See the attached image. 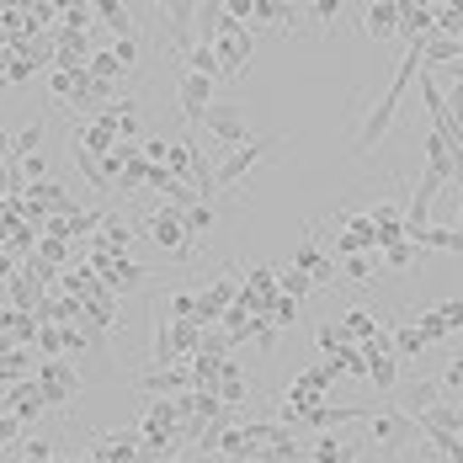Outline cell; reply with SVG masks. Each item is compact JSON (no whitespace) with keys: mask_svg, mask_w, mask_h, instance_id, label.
Returning a JSON list of instances; mask_svg holds the SVG:
<instances>
[{"mask_svg":"<svg viewBox=\"0 0 463 463\" xmlns=\"http://www.w3.org/2000/svg\"><path fill=\"white\" fill-rule=\"evenodd\" d=\"M363 33H368L373 43L400 38V0H373V5H363Z\"/></svg>","mask_w":463,"mask_h":463,"instance_id":"obj_16","label":"cell"},{"mask_svg":"<svg viewBox=\"0 0 463 463\" xmlns=\"http://www.w3.org/2000/svg\"><path fill=\"white\" fill-rule=\"evenodd\" d=\"M230 11V5H224ZM213 53H219V64H224V80H240L245 70H250V53H256V27H245V22H224V33H219V43H213Z\"/></svg>","mask_w":463,"mask_h":463,"instance_id":"obj_6","label":"cell"},{"mask_svg":"<svg viewBox=\"0 0 463 463\" xmlns=\"http://www.w3.org/2000/svg\"><path fill=\"white\" fill-rule=\"evenodd\" d=\"M363 448L368 442H357V437H335V431H325L309 442V463H357L363 458Z\"/></svg>","mask_w":463,"mask_h":463,"instance_id":"obj_17","label":"cell"},{"mask_svg":"<svg viewBox=\"0 0 463 463\" xmlns=\"http://www.w3.org/2000/svg\"><path fill=\"white\" fill-rule=\"evenodd\" d=\"M416 437H420V426H416L411 416H405L400 405H389V411H373V416H368V442L378 448V453H383V458L405 453V448H411Z\"/></svg>","mask_w":463,"mask_h":463,"instance_id":"obj_2","label":"cell"},{"mask_svg":"<svg viewBox=\"0 0 463 463\" xmlns=\"http://www.w3.org/2000/svg\"><path fill=\"white\" fill-rule=\"evenodd\" d=\"M267 320L278 325V330H288V325L298 320V298H282V293H278V304L267 309Z\"/></svg>","mask_w":463,"mask_h":463,"instance_id":"obj_41","label":"cell"},{"mask_svg":"<svg viewBox=\"0 0 463 463\" xmlns=\"http://www.w3.org/2000/svg\"><path fill=\"white\" fill-rule=\"evenodd\" d=\"M96 22V0H70V5H59V27H70V33H86Z\"/></svg>","mask_w":463,"mask_h":463,"instance_id":"obj_27","label":"cell"},{"mask_svg":"<svg viewBox=\"0 0 463 463\" xmlns=\"http://www.w3.org/2000/svg\"><path fill=\"white\" fill-rule=\"evenodd\" d=\"M213 101H219V80L182 70V80H176V112H182L186 134H197V128H203V118H208V107H213Z\"/></svg>","mask_w":463,"mask_h":463,"instance_id":"obj_5","label":"cell"},{"mask_svg":"<svg viewBox=\"0 0 463 463\" xmlns=\"http://www.w3.org/2000/svg\"><path fill=\"white\" fill-rule=\"evenodd\" d=\"M411 463H416V458H411Z\"/></svg>","mask_w":463,"mask_h":463,"instance_id":"obj_51","label":"cell"},{"mask_svg":"<svg viewBox=\"0 0 463 463\" xmlns=\"http://www.w3.org/2000/svg\"><path fill=\"white\" fill-rule=\"evenodd\" d=\"M394 400H400V411H405L411 420H420L426 411H437V405H442V383H437V378H411V383H400V394H394Z\"/></svg>","mask_w":463,"mask_h":463,"instance_id":"obj_14","label":"cell"},{"mask_svg":"<svg viewBox=\"0 0 463 463\" xmlns=\"http://www.w3.org/2000/svg\"><path fill=\"white\" fill-rule=\"evenodd\" d=\"M389 330H394V357H400V363H405V357H420V352H426V335H420V330H416L411 320L389 325Z\"/></svg>","mask_w":463,"mask_h":463,"instance_id":"obj_26","label":"cell"},{"mask_svg":"<svg viewBox=\"0 0 463 463\" xmlns=\"http://www.w3.org/2000/svg\"><path fill=\"white\" fill-rule=\"evenodd\" d=\"M96 16L118 33V38H128V33H139V22H134V11L128 5H118V0H96Z\"/></svg>","mask_w":463,"mask_h":463,"instance_id":"obj_25","label":"cell"},{"mask_svg":"<svg viewBox=\"0 0 463 463\" xmlns=\"http://www.w3.org/2000/svg\"><path fill=\"white\" fill-rule=\"evenodd\" d=\"M80 80H86V70H48V91L59 96V101H70V107L80 96Z\"/></svg>","mask_w":463,"mask_h":463,"instance_id":"obj_29","label":"cell"},{"mask_svg":"<svg viewBox=\"0 0 463 463\" xmlns=\"http://www.w3.org/2000/svg\"><path fill=\"white\" fill-rule=\"evenodd\" d=\"M70 160H75V171L86 176V186H96V192H112L107 171H101V160H96V155H86V149H80L75 139H70Z\"/></svg>","mask_w":463,"mask_h":463,"instance_id":"obj_24","label":"cell"},{"mask_svg":"<svg viewBox=\"0 0 463 463\" xmlns=\"http://www.w3.org/2000/svg\"><path fill=\"white\" fill-rule=\"evenodd\" d=\"M315 22H320V33H330L335 22H341V0H315V5H304Z\"/></svg>","mask_w":463,"mask_h":463,"instance_id":"obj_40","label":"cell"},{"mask_svg":"<svg viewBox=\"0 0 463 463\" xmlns=\"http://www.w3.org/2000/svg\"><path fill=\"white\" fill-rule=\"evenodd\" d=\"M278 149H282L278 134H267V139H250V144H240V149H230V155H224V165H219V192H240V182H245L256 165H267Z\"/></svg>","mask_w":463,"mask_h":463,"instance_id":"obj_4","label":"cell"},{"mask_svg":"<svg viewBox=\"0 0 463 463\" xmlns=\"http://www.w3.org/2000/svg\"><path fill=\"white\" fill-rule=\"evenodd\" d=\"M192 463H230V458H219V453H197V448H192Z\"/></svg>","mask_w":463,"mask_h":463,"instance_id":"obj_46","label":"cell"},{"mask_svg":"<svg viewBox=\"0 0 463 463\" xmlns=\"http://www.w3.org/2000/svg\"><path fill=\"white\" fill-rule=\"evenodd\" d=\"M38 144H43V118H38V123H27V128L11 139V160H33V155H38Z\"/></svg>","mask_w":463,"mask_h":463,"instance_id":"obj_32","label":"cell"},{"mask_svg":"<svg viewBox=\"0 0 463 463\" xmlns=\"http://www.w3.org/2000/svg\"><path fill=\"white\" fill-rule=\"evenodd\" d=\"M411 245L420 250H442V256H463V230L458 224H426V230H405Z\"/></svg>","mask_w":463,"mask_h":463,"instance_id":"obj_18","label":"cell"},{"mask_svg":"<svg viewBox=\"0 0 463 463\" xmlns=\"http://www.w3.org/2000/svg\"><path fill=\"white\" fill-rule=\"evenodd\" d=\"M288 267L309 272L315 288H330V282L341 278V272H335V256H325V250H320V230H309L304 240H298V250H293V261H288Z\"/></svg>","mask_w":463,"mask_h":463,"instance_id":"obj_11","label":"cell"},{"mask_svg":"<svg viewBox=\"0 0 463 463\" xmlns=\"http://www.w3.org/2000/svg\"><path fill=\"white\" fill-rule=\"evenodd\" d=\"M5 411L22 420V426H33V420L48 411V400H43V389H38V378H22V383H11L5 389Z\"/></svg>","mask_w":463,"mask_h":463,"instance_id":"obj_15","label":"cell"},{"mask_svg":"<svg viewBox=\"0 0 463 463\" xmlns=\"http://www.w3.org/2000/svg\"><path fill=\"white\" fill-rule=\"evenodd\" d=\"M203 128H208V139L219 155H230L240 144H250V123H245V107L230 101V96H219L213 107H208V118H203Z\"/></svg>","mask_w":463,"mask_h":463,"instance_id":"obj_3","label":"cell"},{"mask_svg":"<svg viewBox=\"0 0 463 463\" xmlns=\"http://www.w3.org/2000/svg\"><path fill=\"white\" fill-rule=\"evenodd\" d=\"M139 53H144L139 33H128V38H112V59L123 64V75H128V70H139Z\"/></svg>","mask_w":463,"mask_h":463,"instance_id":"obj_35","label":"cell"},{"mask_svg":"<svg viewBox=\"0 0 463 463\" xmlns=\"http://www.w3.org/2000/svg\"><path fill=\"white\" fill-rule=\"evenodd\" d=\"M341 278H352V282H373V278H378V261H373V256H346Z\"/></svg>","mask_w":463,"mask_h":463,"instance_id":"obj_39","label":"cell"},{"mask_svg":"<svg viewBox=\"0 0 463 463\" xmlns=\"http://www.w3.org/2000/svg\"><path fill=\"white\" fill-rule=\"evenodd\" d=\"M91 267H96V278H101V288L123 304L128 293H139L144 282H149V272H144L134 256H91Z\"/></svg>","mask_w":463,"mask_h":463,"instance_id":"obj_7","label":"cell"},{"mask_svg":"<svg viewBox=\"0 0 463 463\" xmlns=\"http://www.w3.org/2000/svg\"><path fill=\"white\" fill-rule=\"evenodd\" d=\"M22 458L27 463H53V448H48L43 437H22Z\"/></svg>","mask_w":463,"mask_h":463,"instance_id":"obj_42","label":"cell"},{"mask_svg":"<svg viewBox=\"0 0 463 463\" xmlns=\"http://www.w3.org/2000/svg\"><path fill=\"white\" fill-rule=\"evenodd\" d=\"M437 315H442V325L448 330H463V298H442V304H431Z\"/></svg>","mask_w":463,"mask_h":463,"instance_id":"obj_44","label":"cell"},{"mask_svg":"<svg viewBox=\"0 0 463 463\" xmlns=\"http://www.w3.org/2000/svg\"><path fill=\"white\" fill-rule=\"evenodd\" d=\"M160 463H192V453H171V458H160Z\"/></svg>","mask_w":463,"mask_h":463,"instance_id":"obj_48","label":"cell"},{"mask_svg":"<svg viewBox=\"0 0 463 463\" xmlns=\"http://www.w3.org/2000/svg\"><path fill=\"white\" fill-rule=\"evenodd\" d=\"M315 346H320L325 357H341L352 341H346V330H341V320H325L320 330H315Z\"/></svg>","mask_w":463,"mask_h":463,"instance_id":"obj_31","label":"cell"},{"mask_svg":"<svg viewBox=\"0 0 463 463\" xmlns=\"http://www.w3.org/2000/svg\"><path fill=\"white\" fill-rule=\"evenodd\" d=\"M437 38H463V0L437 5Z\"/></svg>","mask_w":463,"mask_h":463,"instance_id":"obj_33","label":"cell"},{"mask_svg":"<svg viewBox=\"0 0 463 463\" xmlns=\"http://www.w3.org/2000/svg\"><path fill=\"white\" fill-rule=\"evenodd\" d=\"M250 463H256V458H250Z\"/></svg>","mask_w":463,"mask_h":463,"instance_id":"obj_50","label":"cell"},{"mask_svg":"<svg viewBox=\"0 0 463 463\" xmlns=\"http://www.w3.org/2000/svg\"><path fill=\"white\" fill-rule=\"evenodd\" d=\"M27 437V426L11 416V411H0V448H11V442H22Z\"/></svg>","mask_w":463,"mask_h":463,"instance_id":"obj_43","label":"cell"},{"mask_svg":"<svg viewBox=\"0 0 463 463\" xmlns=\"http://www.w3.org/2000/svg\"><path fill=\"white\" fill-rule=\"evenodd\" d=\"M278 335H282V330L272 320H256V325H250V341H256V352H261V357H272V352H278Z\"/></svg>","mask_w":463,"mask_h":463,"instance_id":"obj_38","label":"cell"},{"mask_svg":"<svg viewBox=\"0 0 463 463\" xmlns=\"http://www.w3.org/2000/svg\"><path fill=\"white\" fill-rule=\"evenodd\" d=\"M43 357H64V325H43L38 320V341H33Z\"/></svg>","mask_w":463,"mask_h":463,"instance_id":"obj_37","label":"cell"},{"mask_svg":"<svg viewBox=\"0 0 463 463\" xmlns=\"http://www.w3.org/2000/svg\"><path fill=\"white\" fill-rule=\"evenodd\" d=\"M5 288H11V309H22V315H38V304H43V282L33 278V267H27V261H22V267H16V278L5 282Z\"/></svg>","mask_w":463,"mask_h":463,"instance_id":"obj_20","label":"cell"},{"mask_svg":"<svg viewBox=\"0 0 463 463\" xmlns=\"http://www.w3.org/2000/svg\"><path fill=\"white\" fill-rule=\"evenodd\" d=\"M0 335L11 346H33L38 341V315H22V309H0Z\"/></svg>","mask_w":463,"mask_h":463,"instance_id":"obj_22","label":"cell"},{"mask_svg":"<svg viewBox=\"0 0 463 463\" xmlns=\"http://www.w3.org/2000/svg\"><path fill=\"white\" fill-rule=\"evenodd\" d=\"M91 38L86 33H70V27H53V70H86L91 64Z\"/></svg>","mask_w":463,"mask_h":463,"instance_id":"obj_13","label":"cell"},{"mask_svg":"<svg viewBox=\"0 0 463 463\" xmlns=\"http://www.w3.org/2000/svg\"><path fill=\"white\" fill-rule=\"evenodd\" d=\"M394 118H400V101H389V96H378L368 112H363V128H357V139H352V155L357 160H368L378 144L389 139V128H394Z\"/></svg>","mask_w":463,"mask_h":463,"instance_id":"obj_8","label":"cell"},{"mask_svg":"<svg viewBox=\"0 0 463 463\" xmlns=\"http://www.w3.org/2000/svg\"><path fill=\"white\" fill-rule=\"evenodd\" d=\"M278 293L304 304V298L315 293V282H309V272H298V267H278Z\"/></svg>","mask_w":463,"mask_h":463,"instance_id":"obj_28","label":"cell"},{"mask_svg":"<svg viewBox=\"0 0 463 463\" xmlns=\"http://www.w3.org/2000/svg\"><path fill=\"white\" fill-rule=\"evenodd\" d=\"M458 230H463V203H458Z\"/></svg>","mask_w":463,"mask_h":463,"instance_id":"obj_49","label":"cell"},{"mask_svg":"<svg viewBox=\"0 0 463 463\" xmlns=\"http://www.w3.org/2000/svg\"><path fill=\"white\" fill-rule=\"evenodd\" d=\"M420 64H448V70L463 64V38H437V33H431V38L420 43Z\"/></svg>","mask_w":463,"mask_h":463,"instance_id":"obj_23","label":"cell"},{"mask_svg":"<svg viewBox=\"0 0 463 463\" xmlns=\"http://www.w3.org/2000/svg\"><path fill=\"white\" fill-rule=\"evenodd\" d=\"M341 330H346V341H352V346H368L373 335L383 330V320H378V309L357 304V309H346V315H341Z\"/></svg>","mask_w":463,"mask_h":463,"instance_id":"obj_21","label":"cell"},{"mask_svg":"<svg viewBox=\"0 0 463 463\" xmlns=\"http://www.w3.org/2000/svg\"><path fill=\"white\" fill-rule=\"evenodd\" d=\"M416 261H420V245H411V240H400V245L383 250V267H389V272H411Z\"/></svg>","mask_w":463,"mask_h":463,"instance_id":"obj_34","label":"cell"},{"mask_svg":"<svg viewBox=\"0 0 463 463\" xmlns=\"http://www.w3.org/2000/svg\"><path fill=\"white\" fill-rule=\"evenodd\" d=\"M139 230L149 234V240H155L160 250H171V256H176L182 267L192 261V256H197V245H192V234H186V213H182V208H171V203H160V208H155V213L144 219Z\"/></svg>","mask_w":463,"mask_h":463,"instance_id":"obj_1","label":"cell"},{"mask_svg":"<svg viewBox=\"0 0 463 463\" xmlns=\"http://www.w3.org/2000/svg\"><path fill=\"white\" fill-rule=\"evenodd\" d=\"M11 160V139H5V128H0V165Z\"/></svg>","mask_w":463,"mask_h":463,"instance_id":"obj_47","label":"cell"},{"mask_svg":"<svg viewBox=\"0 0 463 463\" xmlns=\"http://www.w3.org/2000/svg\"><path fill=\"white\" fill-rule=\"evenodd\" d=\"M363 357H368V383L378 389V400L400 394V357L394 352H368V346H363Z\"/></svg>","mask_w":463,"mask_h":463,"instance_id":"obj_19","label":"cell"},{"mask_svg":"<svg viewBox=\"0 0 463 463\" xmlns=\"http://www.w3.org/2000/svg\"><path fill=\"white\" fill-rule=\"evenodd\" d=\"M213 203H197V208H186V234H192V245H203L208 234H213Z\"/></svg>","mask_w":463,"mask_h":463,"instance_id":"obj_30","label":"cell"},{"mask_svg":"<svg viewBox=\"0 0 463 463\" xmlns=\"http://www.w3.org/2000/svg\"><path fill=\"white\" fill-rule=\"evenodd\" d=\"M91 453L101 463H144V437L139 431H128V426H123V431H101Z\"/></svg>","mask_w":463,"mask_h":463,"instance_id":"obj_12","label":"cell"},{"mask_svg":"<svg viewBox=\"0 0 463 463\" xmlns=\"http://www.w3.org/2000/svg\"><path fill=\"white\" fill-rule=\"evenodd\" d=\"M442 383H448V389H458V394H463V357H453V363H448V373H442Z\"/></svg>","mask_w":463,"mask_h":463,"instance_id":"obj_45","label":"cell"},{"mask_svg":"<svg viewBox=\"0 0 463 463\" xmlns=\"http://www.w3.org/2000/svg\"><path fill=\"white\" fill-rule=\"evenodd\" d=\"M33 378H38V389H43L48 405H70V400L80 394V373H75V363H70V357H43Z\"/></svg>","mask_w":463,"mask_h":463,"instance_id":"obj_9","label":"cell"},{"mask_svg":"<svg viewBox=\"0 0 463 463\" xmlns=\"http://www.w3.org/2000/svg\"><path fill=\"white\" fill-rule=\"evenodd\" d=\"M139 389L149 394V400H176V394H192L197 383H192V368H186V363H176V368L149 363V368L139 373Z\"/></svg>","mask_w":463,"mask_h":463,"instance_id":"obj_10","label":"cell"},{"mask_svg":"<svg viewBox=\"0 0 463 463\" xmlns=\"http://www.w3.org/2000/svg\"><path fill=\"white\" fill-rule=\"evenodd\" d=\"M411 325H416L420 335H426V346L448 335V325H442V315H437V309H411Z\"/></svg>","mask_w":463,"mask_h":463,"instance_id":"obj_36","label":"cell"}]
</instances>
